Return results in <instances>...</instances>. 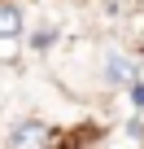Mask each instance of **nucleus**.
I'll list each match as a JSON object with an SVG mask.
<instances>
[{"mask_svg": "<svg viewBox=\"0 0 144 149\" xmlns=\"http://www.w3.org/2000/svg\"><path fill=\"white\" fill-rule=\"evenodd\" d=\"M22 57V40H9V35H0V66H13Z\"/></svg>", "mask_w": 144, "mask_h": 149, "instance_id": "obj_3", "label": "nucleus"}, {"mask_svg": "<svg viewBox=\"0 0 144 149\" xmlns=\"http://www.w3.org/2000/svg\"><path fill=\"white\" fill-rule=\"evenodd\" d=\"M109 79H127V57H109Z\"/></svg>", "mask_w": 144, "mask_h": 149, "instance_id": "obj_4", "label": "nucleus"}, {"mask_svg": "<svg viewBox=\"0 0 144 149\" xmlns=\"http://www.w3.org/2000/svg\"><path fill=\"white\" fill-rule=\"evenodd\" d=\"M48 140H52V132L44 123H35V118H22L9 132V149H48Z\"/></svg>", "mask_w": 144, "mask_h": 149, "instance_id": "obj_1", "label": "nucleus"}, {"mask_svg": "<svg viewBox=\"0 0 144 149\" xmlns=\"http://www.w3.org/2000/svg\"><path fill=\"white\" fill-rule=\"evenodd\" d=\"M22 31H26V13H22V5H13V0H0V35L22 40Z\"/></svg>", "mask_w": 144, "mask_h": 149, "instance_id": "obj_2", "label": "nucleus"}]
</instances>
